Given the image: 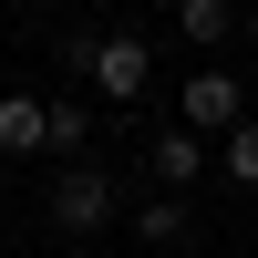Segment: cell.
I'll return each instance as SVG.
<instances>
[{
    "label": "cell",
    "instance_id": "cell-9",
    "mask_svg": "<svg viewBox=\"0 0 258 258\" xmlns=\"http://www.w3.org/2000/svg\"><path fill=\"white\" fill-rule=\"evenodd\" d=\"M217 165H227V186H258V114L238 135H217Z\"/></svg>",
    "mask_w": 258,
    "mask_h": 258
},
{
    "label": "cell",
    "instance_id": "cell-5",
    "mask_svg": "<svg viewBox=\"0 0 258 258\" xmlns=\"http://www.w3.org/2000/svg\"><path fill=\"white\" fill-rule=\"evenodd\" d=\"M83 145H93V124H83V103H73V93H62V103H41V155L83 165Z\"/></svg>",
    "mask_w": 258,
    "mask_h": 258
},
{
    "label": "cell",
    "instance_id": "cell-10",
    "mask_svg": "<svg viewBox=\"0 0 258 258\" xmlns=\"http://www.w3.org/2000/svg\"><path fill=\"white\" fill-rule=\"evenodd\" d=\"M238 21H248V41H258V0H238Z\"/></svg>",
    "mask_w": 258,
    "mask_h": 258
},
{
    "label": "cell",
    "instance_id": "cell-3",
    "mask_svg": "<svg viewBox=\"0 0 258 258\" xmlns=\"http://www.w3.org/2000/svg\"><path fill=\"white\" fill-rule=\"evenodd\" d=\"M52 227H73V238H93V227H114V176H103L93 155L52 176Z\"/></svg>",
    "mask_w": 258,
    "mask_h": 258
},
{
    "label": "cell",
    "instance_id": "cell-1",
    "mask_svg": "<svg viewBox=\"0 0 258 258\" xmlns=\"http://www.w3.org/2000/svg\"><path fill=\"white\" fill-rule=\"evenodd\" d=\"M73 73H93L103 103H145V83H155V41L145 31H73Z\"/></svg>",
    "mask_w": 258,
    "mask_h": 258
},
{
    "label": "cell",
    "instance_id": "cell-8",
    "mask_svg": "<svg viewBox=\"0 0 258 258\" xmlns=\"http://www.w3.org/2000/svg\"><path fill=\"white\" fill-rule=\"evenodd\" d=\"M0 155H41V93H0Z\"/></svg>",
    "mask_w": 258,
    "mask_h": 258
},
{
    "label": "cell",
    "instance_id": "cell-2",
    "mask_svg": "<svg viewBox=\"0 0 258 258\" xmlns=\"http://www.w3.org/2000/svg\"><path fill=\"white\" fill-rule=\"evenodd\" d=\"M176 124H186V135H207V145H217V135H238V124H248V83H238V73H186Z\"/></svg>",
    "mask_w": 258,
    "mask_h": 258
},
{
    "label": "cell",
    "instance_id": "cell-6",
    "mask_svg": "<svg viewBox=\"0 0 258 258\" xmlns=\"http://www.w3.org/2000/svg\"><path fill=\"white\" fill-rule=\"evenodd\" d=\"M135 238H155V248H176V238H197V207H186V197H165V186H155V197L135 207Z\"/></svg>",
    "mask_w": 258,
    "mask_h": 258
},
{
    "label": "cell",
    "instance_id": "cell-7",
    "mask_svg": "<svg viewBox=\"0 0 258 258\" xmlns=\"http://www.w3.org/2000/svg\"><path fill=\"white\" fill-rule=\"evenodd\" d=\"M176 31L197 41V52H217V41L238 31V0H176Z\"/></svg>",
    "mask_w": 258,
    "mask_h": 258
},
{
    "label": "cell",
    "instance_id": "cell-4",
    "mask_svg": "<svg viewBox=\"0 0 258 258\" xmlns=\"http://www.w3.org/2000/svg\"><path fill=\"white\" fill-rule=\"evenodd\" d=\"M145 165H155V186H165V197H186V186H197L207 165H217V145H207V135H186V124H155Z\"/></svg>",
    "mask_w": 258,
    "mask_h": 258
}]
</instances>
